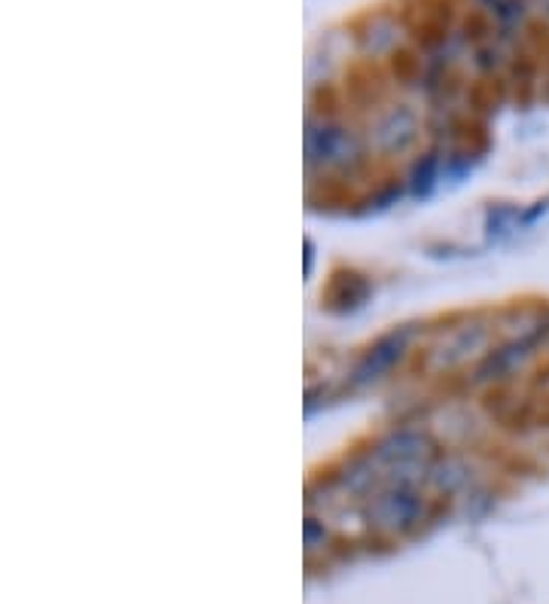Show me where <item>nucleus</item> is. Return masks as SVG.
I'll use <instances>...</instances> for the list:
<instances>
[{
  "label": "nucleus",
  "instance_id": "f257e3e1",
  "mask_svg": "<svg viewBox=\"0 0 549 604\" xmlns=\"http://www.w3.org/2000/svg\"><path fill=\"white\" fill-rule=\"evenodd\" d=\"M540 13H544V18H547L549 25V0H540Z\"/></svg>",
  "mask_w": 549,
  "mask_h": 604
}]
</instances>
